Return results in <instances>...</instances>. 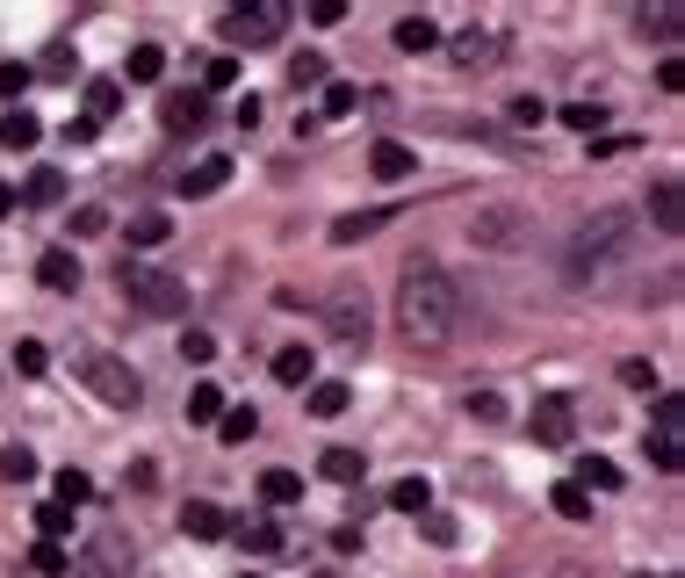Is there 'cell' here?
Instances as JSON below:
<instances>
[{"label":"cell","instance_id":"cell-30","mask_svg":"<svg viewBox=\"0 0 685 578\" xmlns=\"http://www.w3.org/2000/svg\"><path fill=\"white\" fill-rule=\"evenodd\" d=\"M217 412H224V390L217 384H195L189 390V427H217Z\"/></svg>","mask_w":685,"mask_h":578},{"label":"cell","instance_id":"cell-11","mask_svg":"<svg viewBox=\"0 0 685 578\" xmlns=\"http://www.w3.org/2000/svg\"><path fill=\"white\" fill-rule=\"evenodd\" d=\"M650 225L664 231V239H678V231H685V189H678V174H657L650 181Z\"/></svg>","mask_w":685,"mask_h":578},{"label":"cell","instance_id":"cell-8","mask_svg":"<svg viewBox=\"0 0 685 578\" xmlns=\"http://www.w3.org/2000/svg\"><path fill=\"white\" fill-rule=\"evenodd\" d=\"M635 217L628 211H600V217H592V225H584L578 231V261H606V253H628V246H635Z\"/></svg>","mask_w":685,"mask_h":578},{"label":"cell","instance_id":"cell-22","mask_svg":"<svg viewBox=\"0 0 685 578\" xmlns=\"http://www.w3.org/2000/svg\"><path fill=\"white\" fill-rule=\"evenodd\" d=\"M116 109H123V88H116V80H87V123H94V131H102Z\"/></svg>","mask_w":685,"mask_h":578},{"label":"cell","instance_id":"cell-43","mask_svg":"<svg viewBox=\"0 0 685 578\" xmlns=\"http://www.w3.org/2000/svg\"><path fill=\"white\" fill-rule=\"evenodd\" d=\"M563 123L592 138V131H606V109H600V102H570V109H563Z\"/></svg>","mask_w":685,"mask_h":578},{"label":"cell","instance_id":"cell-27","mask_svg":"<svg viewBox=\"0 0 685 578\" xmlns=\"http://www.w3.org/2000/svg\"><path fill=\"white\" fill-rule=\"evenodd\" d=\"M346 405H354V390H346V384H332V376H326V384H310V412H318V420H340Z\"/></svg>","mask_w":685,"mask_h":578},{"label":"cell","instance_id":"cell-17","mask_svg":"<svg viewBox=\"0 0 685 578\" xmlns=\"http://www.w3.org/2000/svg\"><path fill=\"white\" fill-rule=\"evenodd\" d=\"M36 138H44V123H36L30 109H8V116H0V145H8V152H36Z\"/></svg>","mask_w":685,"mask_h":578},{"label":"cell","instance_id":"cell-15","mask_svg":"<svg viewBox=\"0 0 685 578\" xmlns=\"http://www.w3.org/2000/svg\"><path fill=\"white\" fill-rule=\"evenodd\" d=\"M36 282H44V290H58V297H66V290H80V261H72V246H52V253L36 261Z\"/></svg>","mask_w":685,"mask_h":578},{"label":"cell","instance_id":"cell-47","mask_svg":"<svg viewBox=\"0 0 685 578\" xmlns=\"http://www.w3.org/2000/svg\"><path fill=\"white\" fill-rule=\"evenodd\" d=\"M30 94V66H0V102H22Z\"/></svg>","mask_w":685,"mask_h":578},{"label":"cell","instance_id":"cell-53","mask_svg":"<svg viewBox=\"0 0 685 578\" xmlns=\"http://www.w3.org/2000/svg\"><path fill=\"white\" fill-rule=\"evenodd\" d=\"M0 217H15V189L8 181H0Z\"/></svg>","mask_w":685,"mask_h":578},{"label":"cell","instance_id":"cell-16","mask_svg":"<svg viewBox=\"0 0 685 578\" xmlns=\"http://www.w3.org/2000/svg\"><path fill=\"white\" fill-rule=\"evenodd\" d=\"M274 384L310 390V384H318V354H310V348H282V354H274Z\"/></svg>","mask_w":685,"mask_h":578},{"label":"cell","instance_id":"cell-19","mask_svg":"<svg viewBox=\"0 0 685 578\" xmlns=\"http://www.w3.org/2000/svg\"><path fill=\"white\" fill-rule=\"evenodd\" d=\"M217 434L231 441V449H246V441L260 434V412H253V405H224V412H217Z\"/></svg>","mask_w":685,"mask_h":578},{"label":"cell","instance_id":"cell-41","mask_svg":"<svg viewBox=\"0 0 685 578\" xmlns=\"http://www.w3.org/2000/svg\"><path fill=\"white\" fill-rule=\"evenodd\" d=\"M102 231H109L102 203H80V211H72V239H102Z\"/></svg>","mask_w":685,"mask_h":578},{"label":"cell","instance_id":"cell-37","mask_svg":"<svg viewBox=\"0 0 685 578\" xmlns=\"http://www.w3.org/2000/svg\"><path fill=\"white\" fill-rule=\"evenodd\" d=\"M578 471H584V477H578L584 491H620V471H614V463H606V456H584Z\"/></svg>","mask_w":685,"mask_h":578},{"label":"cell","instance_id":"cell-14","mask_svg":"<svg viewBox=\"0 0 685 578\" xmlns=\"http://www.w3.org/2000/svg\"><path fill=\"white\" fill-rule=\"evenodd\" d=\"M368 167H376V181H411V174H419V152L397 145V138H383L376 152H368Z\"/></svg>","mask_w":685,"mask_h":578},{"label":"cell","instance_id":"cell-40","mask_svg":"<svg viewBox=\"0 0 685 578\" xmlns=\"http://www.w3.org/2000/svg\"><path fill=\"white\" fill-rule=\"evenodd\" d=\"M167 211H145V217H130V246H159V239H167Z\"/></svg>","mask_w":685,"mask_h":578},{"label":"cell","instance_id":"cell-44","mask_svg":"<svg viewBox=\"0 0 685 578\" xmlns=\"http://www.w3.org/2000/svg\"><path fill=\"white\" fill-rule=\"evenodd\" d=\"M15 369H22V376H44V369H52L44 340H15Z\"/></svg>","mask_w":685,"mask_h":578},{"label":"cell","instance_id":"cell-50","mask_svg":"<svg viewBox=\"0 0 685 578\" xmlns=\"http://www.w3.org/2000/svg\"><path fill=\"white\" fill-rule=\"evenodd\" d=\"M310 22H318V30H340V22H346V0H318V8H310Z\"/></svg>","mask_w":685,"mask_h":578},{"label":"cell","instance_id":"cell-34","mask_svg":"<svg viewBox=\"0 0 685 578\" xmlns=\"http://www.w3.org/2000/svg\"><path fill=\"white\" fill-rule=\"evenodd\" d=\"M0 477H8V485H30V477H36V456L22 449V441H8V449H0Z\"/></svg>","mask_w":685,"mask_h":578},{"label":"cell","instance_id":"cell-48","mask_svg":"<svg viewBox=\"0 0 685 578\" xmlns=\"http://www.w3.org/2000/svg\"><path fill=\"white\" fill-rule=\"evenodd\" d=\"M505 116H513L520 131H534V123H548V102H534V94H520V102L505 109Z\"/></svg>","mask_w":685,"mask_h":578},{"label":"cell","instance_id":"cell-9","mask_svg":"<svg viewBox=\"0 0 685 578\" xmlns=\"http://www.w3.org/2000/svg\"><path fill=\"white\" fill-rule=\"evenodd\" d=\"M534 441L541 449H570V434H578V405L570 398H534Z\"/></svg>","mask_w":685,"mask_h":578},{"label":"cell","instance_id":"cell-39","mask_svg":"<svg viewBox=\"0 0 685 578\" xmlns=\"http://www.w3.org/2000/svg\"><path fill=\"white\" fill-rule=\"evenodd\" d=\"M94 499V477L87 471H58V507H87Z\"/></svg>","mask_w":685,"mask_h":578},{"label":"cell","instance_id":"cell-33","mask_svg":"<svg viewBox=\"0 0 685 578\" xmlns=\"http://www.w3.org/2000/svg\"><path fill=\"white\" fill-rule=\"evenodd\" d=\"M22 203H36V211H52V203H66V174H30Z\"/></svg>","mask_w":685,"mask_h":578},{"label":"cell","instance_id":"cell-21","mask_svg":"<svg viewBox=\"0 0 685 578\" xmlns=\"http://www.w3.org/2000/svg\"><path fill=\"white\" fill-rule=\"evenodd\" d=\"M123 72H130L137 88H152V80H167V52H159V44H137V52L123 58Z\"/></svg>","mask_w":685,"mask_h":578},{"label":"cell","instance_id":"cell-23","mask_svg":"<svg viewBox=\"0 0 685 578\" xmlns=\"http://www.w3.org/2000/svg\"><path fill=\"white\" fill-rule=\"evenodd\" d=\"M498 58V36L491 30H463L455 36V66H491Z\"/></svg>","mask_w":685,"mask_h":578},{"label":"cell","instance_id":"cell-38","mask_svg":"<svg viewBox=\"0 0 685 578\" xmlns=\"http://www.w3.org/2000/svg\"><path fill=\"white\" fill-rule=\"evenodd\" d=\"M289 80H296V94H304V88H326V80H332V66H326L318 52H304V58L289 66Z\"/></svg>","mask_w":685,"mask_h":578},{"label":"cell","instance_id":"cell-3","mask_svg":"<svg viewBox=\"0 0 685 578\" xmlns=\"http://www.w3.org/2000/svg\"><path fill=\"white\" fill-rule=\"evenodd\" d=\"M116 290H123V297H130L145 318H181V311H189V282L167 275V268L123 261V268H116Z\"/></svg>","mask_w":685,"mask_h":578},{"label":"cell","instance_id":"cell-42","mask_svg":"<svg viewBox=\"0 0 685 578\" xmlns=\"http://www.w3.org/2000/svg\"><path fill=\"white\" fill-rule=\"evenodd\" d=\"M635 30H642V36H678V8H642Z\"/></svg>","mask_w":685,"mask_h":578},{"label":"cell","instance_id":"cell-24","mask_svg":"<svg viewBox=\"0 0 685 578\" xmlns=\"http://www.w3.org/2000/svg\"><path fill=\"white\" fill-rule=\"evenodd\" d=\"M390 507L397 513H433V485H426V477H397V485H390Z\"/></svg>","mask_w":685,"mask_h":578},{"label":"cell","instance_id":"cell-10","mask_svg":"<svg viewBox=\"0 0 685 578\" xmlns=\"http://www.w3.org/2000/svg\"><path fill=\"white\" fill-rule=\"evenodd\" d=\"M209 123V94L203 88H173L167 102H159V131H173V138H189V131H203Z\"/></svg>","mask_w":685,"mask_h":578},{"label":"cell","instance_id":"cell-12","mask_svg":"<svg viewBox=\"0 0 685 578\" xmlns=\"http://www.w3.org/2000/svg\"><path fill=\"white\" fill-rule=\"evenodd\" d=\"M181 535H195V543H224L231 521H224V507H209V499H189V507H181Z\"/></svg>","mask_w":685,"mask_h":578},{"label":"cell","instance_id":"cell-46","mask_svg":"<svg viewBox=\"0 0 685 578\" xmlns=\"http://www.w3.org/2000/svg\"><path fill=\"white\" fill-rule=\"evenodd\" d=\"M203 88L217 94V88H239V58H209L203 66Z\"/></svg>","mask_w":685,"mask_h":578},{"label":"cell","instance_id":"cell-36","mask_svg":"<svg viewBox=\"0 0 685 578\" xmlns=\"http://www.w3.org/2000/svg\"><path fill=\"white\" fill-rule=\"evenodd\" d=\"M36 535H44V543H66L72 535V507H58V499L52 507H36Z\"/></svg>","mask_w":685,"mask_h":578},{"label":"cell","instance_id":"cell-51","mask_svg":"<svg viewBox=\"0 0 685 578\" xmlns=\"http://www.w3.org/2000/svg\"><path fill=\"white\" fill-rule=\"evenodd\" d=\"M332 549H340V557H354V549H361V528L340 521V528H332Z\"/></svg>","mask_w":685,"mask_h":578},{"label":"cell","instance_id":"cell-13","mask_svg":"<svg viewBox=\"0 0 685 578\" xmlns=\"http://www.w3.org/2000/svg\"><path fill=\"white\" fill-rule=\"evenodd\" d=\"M224 181H231V159H224V152H209V159H195V167H189L181 181H173V189H181V195H217Z\"/></svg>","mask_w":685,"mask_h":578},{"label":"cell","instance_id":"cell-6","mask_svg":"<svg viewBox=\"0 0 685 578\" xmlns=\"http://www.w3.org/2000/svg\"><path fill=\"white\" fill-rule=\"evenodd\" d=\"M642 441H650V463H657V471H685V405L678 398H657V412H650V434H642Z\"/></svg>","mask_w":685,"mask_h":578},{"label":"cell","instance_id":"cell-4","mask_svg":"<svg viewBox=\"0 0 685 578\" xmlns=\"http://www.w3.org/2000/svg\"><path fill=\"white\" fill-rule=\"evenodd\" d=\"M289 22H296L289 0H246V8H231V15H224V44L260 52V44H274V36H289Z\"/></svg>","mask_w":685,"mask_h":578},{"label":"cell","instance_id":"cell-31","mask_svg":"<svg viewBox=\"0 0 685 578\" xmlns=\"http://www.w3.org/2000/svg\"><path fill=\"white\" fill-rule=\"evenodd\" d=\"M30 571H36V578H66V571H72L66 543H36V549H30Z\"/></svg>","mask_w":685,"mask_h":578},{"label":"cell","instance_id":"cell-20","mask_svg":"<svg viewBox=\"0 0 685 578\" xmlns=\"http://www.w3.org/2000/svg\"><path fill=\"white\" fill-rule=\"evenodd\" d=\"M390 36H397V52H441V30H433L426 15H404Z\"/></svg>","mask_w":685,"mask_h":578},{"label":"cell","instance_id":"cell-18","mask_svg":"<svg viewBox=\"0 0 685 578\" xmlns=\"http://www.w3.org/2000/svg\"><path fill=\"white\" fill-rule=\"evenodd\" d=\"M318 471H326L332 485H361V477H368V456H361V449H326Z\"/></svg>","mask_w":685,"mask_h":578},{"label":"cell","instance_id":"cell-32","mask_svg":"<svg viewBox=\"0 0 685 578\" xmlns=\"http://www.w3.org/2000/svg\"><path fill=\"white\" fill-rule=\"evenodd\" d=\"M383 217H390V211H354V217H340V225H332V239H340V246H361L368 231L383 225Z\"/></svg>","mask_w":685,"mask_h":578},{"label":"cell","instance_id":"cell-26","mask_svg":"<svg viewBox=\"0 0 685 578\" xmlns=\"http://www.w3.org/2000/svg\"><path fill=\"white\" fill-rule=\"evenodd\" d=\"M260 499H267V507H296V499H304V477L296 471H267L260 477Z\"/></svg>","mask_w":685,"mask_h":578},{"label":"cell","instance_id":"cell-29","mask_svg":"<svg viewBox=\"0 0 685 578\" xmlns=\"http://www.w3.org/2000/svg\"><path fill=\"white\" fill-rule=\"evenodd\" d=\"M483 246H520V211H483Z\"/></svg>","mask_w":685,"mask_h":578},{"label":"cell","instance_id":"cell-2","mask_svg":"<svg viewBox=\"0 0 685 578\" xmlns=\"http://www.w3.org/2000/svg\"><path fill=\"white\" fill-rule=\"evenodd\" d=\"M72 376H80L102 405H116V412H137V398H145L137 369L123 362V354H109V348H72Z\"/></svg>","mask_w":685,"mask_h":578},{"label":"cell","instance_id":"cell-35","mask_svg":"<svg viewBox=\"0 0 685 578\" xmlns=\"http://www.w3.org/2000/svg\"><path fill=\"white\" fill-rule=\"evenodd\" d=\"M548 499H556V513H563V521H592V491H584V485H556Z\"/></svg>","mask_w":685,"mask_h":578},{"label":"cell","instance_id":"cell-7","mask_svg":"<svg viewBox=\"0 0 685 578\" xmlns=\"http://www.w3.org/2000/svg\"><path fill=\"white\" fill-rule=\"evenodd\" d=\"M368 326H376L368 290H332L326 297V333L340 340V348H368Z\"/></svg>","mask_w":685,"mask_h":578},{"label":"cell","instance_id":"cell-52","mask_svg":"<svg viewBox=\"0 0 685 578\" xmlns=\"http://www.w3.org/2000/svg\"><path fill=\"white\" fill-rule=\"evenodd\" d=\"M419 521H426L433 543H455V521H447V513H419Z\"/></svg>","mask_w":685,"mask_h":578},{"label":"cell","instance_id":"cell-25","mask_svg":"<svg viewBox=\"0 0 685 578\" xmlns=\"http://www.w3.org/2000/svg\"><path fill=\"white\" fill-rule=\"evenodd\" d=\"M231 535H239V549H253V557H274V549H282V528L274 521H239Z\"/></svg>","mask_w":685,"mask_h":578},{"label":"cell","instance_id":"cell-5","mask_svg":"<svg viewBox=\"0 0 685 578\" xmlns=\"http://www.w3.org/2000/svg\"><path fill=\"white\" fill-rule=\"evenodd\" d=\"M130 571H137L130 528H94L80 543V578H130Z\"/></svg>","mask_w":685,"mask_h":578},{"label":"cell","instance_id":"cell-45","mask_svg":"<svg viewBox=\"0 0 685 578\" xmlns=\"http://www.w3.org/2000/svg\"><path fill=\"white\" fill-rule=\"evenodd\" d=\"M181 354H189V362H217V333L189 326V333H181Z\"/></svg>","mask_w":685,"mask_h":578},{"label":"cell","instance_id":"cell-54","mask_svg":"<svg viewBox=\"0 0 685 578\" xmlns=\"http://www.w3.org/2000/svg\"><path fill=\"white\" fill-rule=\"evenodd\" d=\"M635 578H650V571H635Z\"/></svg>","mask_w":685,"mask_h":578},{"label":"cell","instance_id":"cell-28","mask_svg":"<svg viewBox=\"0 0 685 578\" xmlns=\"http://www.w3.org/2000/svg\"><path fill=\"white\" fill-rule=\"evenodd\" d=\"M318 94H326V102H318V116H354V109H361V88H354V80H326Z\"/></svg>","mask_w":685,"mask_h":578},{"label":"cell","instance_id":"cell-49","mask_svg":"<svg viewBox=\"0 0 685 578\" xmlns=\"http://www.w3.org/2000/svg\"><path fill=\"white\" fill-rule=\"evenodd\" d=\"M469 412H477V420H505V398H498V390H477V398H469Z\"/></svg>","mask_w":685,"mask_h":578},{"label":"cell","instance_id":"cell-1","mask_svg":"<svg viewBox=\"0 0 685 578\" xmlns=\"http://www.w3.org/2000/svg\"><path fill=\"white\" fill-rule=\"evenodd\" d=\"M455 318H463V290L447 282V268L404 261V275H397V333H404L411 348H447V340H455Z\"/></svg>","mask_w":685,"mask_h":578}]
</instances>
